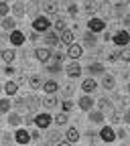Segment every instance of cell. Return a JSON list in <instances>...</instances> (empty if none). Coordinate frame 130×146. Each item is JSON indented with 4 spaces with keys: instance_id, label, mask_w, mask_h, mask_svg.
<instances>
[{
    "instance_id": "obj_1",
    "label": "cell",
    "mask_w": 130,
    "mask_h": 146,
    "mask_svg": "<svg viewBox=\"0 0 130 146\" xmlns=\"http://www.w3.org/2000/svg\"><path fill=\"white\" fill-rule=\"evenodd\" d=\"M49 27H51V23H49L47 16H37V18H33V29H35V33H49Z\"/></svg>"
},
{
    "instance_id": "obj_2",
    "label": "cell",
    "mask_w": 130,
    "mask_h": 146,
    "mask_svg": "<svg viewBox=\"0 0 130 146\" xmlns=\"http://www.w3.org/2000/svg\"><path fill=\"white\" fill-rule=\"evenodd\" d=\"M35 57L39 59L41 63H45V65H47V63H49V61L53 59V53H51V47H39V49L35 51Z\"/></svg>"
},
{
    "instance_id": "obj_3",
    "label": "cell",
    "mask_w": 130,
    "mask_h": 146,
    "mask_svg": "<svg viewBox=\"0 0 130 146\" xmlns=\"http://www.w3.org/2000/svg\"><path fill=\"white\" fill-rule=\"evenodd\" d=\"M87 27H89V33L98 35V33H102L106 29V21H104V18H91V21L87 23Z\"/></svg>"
},
{
    "instance_id": "obj_4",
    "label": "cell",
    "mask_w": 130,
    "mask_h": 146,
    "mask_svg": "<svg viewBox=\"0 0 130 146\" xmlns=\"http://www.w3.org/2000/svg\"><path fill=\"white\" fill-rule=\"evenodd\" d=\"M65 75H69L71 79L79 77V75H81V65H79L77 61H71V63L65 67Z\"/></svg>"
},
{
    "instance_id": "obj_5",
    "label": "cell",
    "mask_w": 130,
    "mask_h": 146,
    "mask_svg": "<svg viewBox=\"0 0 130 146\" xmlns=\"http://www.w3.org/2000/svg\"><path fill=\"white\" fill-rule=\"evenodd\" d=\"M51 116L49 114H37L35 116V126L39 128V130H45V128H49V124H51Z\"/></svg>"
},
{
    "instance_id": "obj_6",
    "label": "cell",
    "mask_w": 130,
    "mask_h": 146,
    "mask_svg": "<svg viewBox=\"0 0 130 146\" xmlns=\"http://www.w3.org/2000/svg\"><path fill=\"white\" fill-rule=\"evenodd\" d=\"M100 138H102L104 142H114V140H116V132H114V128L104 126L102 130H100Z\"/></svg>"
},
{
    "instance_id": "obj_7",
    "label": "cell",
    "mask_w": 130,
    "mask_h": 146,
    "mask_svg": "<svg viewBox=\"0 0 130 146\" xmlns=\"http://www.w3.org/2000/svg\"><path fill=\"white\" fill-rule=\"evenodd\" d=\"M81 53H83V49H81V45H77V43H73V45H69L67 47V57L69 59H79L81 57Z\"/></svg>"
},
{
    "instance_id": "obj_8",
    "label": "cell",
    "mask_w": 130,
    "mask_h": 146,
    "mask_svg": "<svg viewBox=\"0 0 130 146\" xmlns=\"http://www.w3.org/2000/svg\"><path fill=\"white\" fill-rule=\"evenodd\" d=\"M12 14L16 16V18H21V16H25L27 14V6H25V2H23V0H16V2L12 4Z\"/></svg>"
},
{
    "instance_id": "obj_9",
    "label": "cell",
    "mask_w": 130,
    "mask_h": 146,
    "mask_svg": "<svg viewBox=\"0 0 130 146\" xmlns=\"http://www.w3.org/2000/svg\"><path fill=\"white\" fill-rule=\"evenodd\" d=\"M96 89H98V81L96 79L87 77V79L81 81V91H85V94H91V91H96Z\"/></svg>"
},
{
    "instance_id": "obj_10",
    "label": "cell",
    "mask_w": 130,
    "mask_h": 146,
    "mask_svg": "<svg viewBox=\"0 0 130 146\" xmlns=\"http://www.w3.org/2000/svg\"><path fill=\"white\" fill-rule=\"evenodd\" d=\"M114 43H116L118 47H124L126 43H130V35H128L126 31H118V33L114 35Z\"/></svg>"
},
{
    "instance_id": "obj_11",
    "label": "cell",
    "mask_w": 130,
    "mask_h": 146,
    "mask_svg": "<svg viewBox=\"0 0 130 146\" xmlns=\"http://www.w3.org/2000/svg\"><path fill=\"white\" fill-rule=\"evenodd\" d=\"M77 106L83 110V112H89V110L94 108V98H91V96H81L79 102H77Z\"/></svg>"
},
{
    "instance_id": "obj_12",
    "label": "cell",
    "mask_w": 130,
    "mask_h": 146,
    "mask_svg": "<svg viewBox=\"0 0 130 146\" xmlns=\"http://www.w3.org/2000/svg\"><path fill=\"white\" fill-rule=\"evenodd\" d=\"M59 41H61V36L55 33V31H49V33H45V43L49 45V47H55V45H59Z\"/></svg>"
},
{
    "instance_id": "obj_13",
    "label": "cell",
    "mask_w": 130,
    "mask_h": 146,
    "mask_svg": "<svg viewBox=\"0 0 130 146\" xmlns=\"http://www.w3.org/2000/svg\"><path fill=\"white\" fill-rule=\"evenodd\" d=\"M14 140H16L18 144H29V142H31V132H27V130H16V132H14Z\"/></svg>"
},
{
    "instance_id": "obj_14",
    "label": "cell",
    "mask_w": 130,
    "mask_h": 146,
    "mask_svg": "<svg viewBox=\"0 0 130 146\" xmlns=\"http://www.w3.org/2000/svg\"><path fill=\"white\" fill-rule=\"evenodd\" d=\"M8 39H10V43H12L14 47H21V45L25 43V35H23L21 31H12Z\"/></svg>"
},
{
    "instance_id": "obj_15",
    "label": "cell",
    "mask_w": 130,
    "mask_h": 146,
    "mask_svg": "<svg viewBox=\"0 0 130 146\" xmlns=\"http://www.w3.org/2000/svg\"><path fill=\"white\" fill-rule=\"evenodd\" d=\"M65 140H67L69 144L77 142V140H79V132H77V128H67V132H65Z\"/></svg>"
},
{
    "instance_id": "obj_16",
    "label": "cell",
    "mask_w": 130,
    "mask_h": 146,
    "mask_svg": "<svg viewBox=\"0 0 130 146\" xmlns=\"http://www.w3.org/2000/svg\"><path fill=\"white\" fill-rule=\"evenodd\" d=\"M0 57H2L4 63H12V61L16 59V51H12V49H4V51H0Z\"/></svg>"
},
{
    "instance_id": "obj_17",
    "label": "cell",
    "mask_w": 130,
    "mask_h": 146,
    "mask_svg": "<svg viewBox=\"0 0 130 146\" xmlns=\"http://www.w3.org/2000/svg\"><path fill=\"white\" fill-rule=\"evenodd\" d=\"M43 89L47 91V96H53L55 91L59 89V85H57V81H53V79H49V81H45V83H43Z\"/></svg>"
},
{
    "instance_id": "obj_18",
    "label": "cell",
    "mask_w": 130,
    "mask_h": 146,
    "mask_svg": "<svg viewBox=\"0 0 130 146\" xmlns=\"http://www.w3.org/2000/svg\"><path fill=\"white\" fill-rule=\"evenodd\" d=\"M16 91H18V83L16 81H6L4 83V94L6 96H16Z\"/></svg>"
},
{
    "instance_id": "obj_19",
    "label": "cell",
    "mask_w": 130,
    "mask_h": 146,
    "mask_svg": "<svg viewBox=\"0 0 130 146\" xmlns=\"http://www.w3.org/2000/svg\"><path fill=\"white\" fill-rule=\"evenodd\" d=\"M81 39H83V45H85V47H94V45L98 43V36H96L94 33H85Z\"/></svg>"
},
{
    "instance_id": "obj_20",
    "label": "cell",
    "mask_w": 130,
    "mask_h": 146,
    "mask_svg": "<svg viewBox=\"0 0 130 146\" xmlns=\"http://www.w3.org/2000/svg\"><path fill=\"white\" fill-rule=\"evenodd\" d=\"M61 43H63V45H67V47H69V45H73V31H69V29H67V31H63V33H61Z\"/></svg>"
},
{
    "instance_id": "obj_21",
    "label": "cell",
    "mask_w": 130,
    "mask_h": 146,
    "mask_svg": "<svg viewBox=\"0 0 130 146\" xmlns=\"http://www.w3.org/2000/svg\"><path fill=\"white\" fill-rule=\"evenodd\" d=\"M102 85L106 87V89H114V85H116V79H114V75H104V79H102Z\"/></svg>"
},
{
    "instance_id": "obj_22",
    "label": "cell",
    "mask_w": 130,
    "mask_h": 146,
    "mask_svg": "<svg viewBox=\"0 0 130 146\" xmlns=\"http://www.w3.org/2000/svg\"><path fill=\"white\" fill-rule=\"evenodd\" d=\"M0 27H2L4 31H14L16 21H14V18H10V16H6V18H2V25H0Z\"/></svg>"
},
{
    "instance_id": "obj_23",
    "label": "cell",
    "mask_w": 130,
    "mask_h": 146,
    "mask_svg": "<svg viewBox=\"0 0 130 146\" xmlns=\"http://www.w3.org/2000/svg\"><path fill=\"white\" fill-rule=\"evenodd\" d=\"M87 71L94 73V75H96V73H104V75H106V67H104L102 63H91V65L87 67Z\"/></svg>"
},
{
    "instance_id": "obj_24",
    "label": "cell",
    "mask_w": 130,
    "mask_h": 146,
    "mask_svg": "<svg viewBox=\"0 0 130 146\" xmlns=\"http://www.w3.org/2000/svg\"><path fill=\"white\" fill-rule=\"evenodd\" d=\"M55 33H63V31H67V23H65V18H57V21H55Z\"/></svg>"
},
{
    "instance_id": "obj_25",
    "label": "cell",
    "mask_w": 130,
    "mask_h": 146,
    "mask_svg": "<svg viewBox=\"0 0 130 146\" xmlns=\"http://www.w3.org/2000/svg\"><path fill=\"white\" fill-rule=\"evenodd\" d=\"M27 12H29L31 16H35V18H37V12H39V2H37V0H31L29 6H27Z\"/></svg>"
},
{
    "instance_id": "obj_26",
    "label": "cell",
    "mask_w": 130,
    "mask_h": 146,
    "mask_svg": "<svg viewBox=\"0 0 130 146\" xmlns=\"http://www.w3.org/2000/svg\"><path fill=\"white\" fill-rule=\"evenodd\" d=\"M43 106L45 108H55V106H57V98H55V94L53 96H45L43 98Z\"/></svg>"
},
{
    "instance_id": "obj_27",
    "label": "cell",
    "mask_w": 130,
    "mask_h": 146,
    "mask_svg": "<svg viewBox=\"0 0 130 146\" xmlns=\"http://www.w3.org/2000/svg\"><path fill=\"white\" fill-rule=\"evenodd\" d=\"M89 122L102 124V122H104V114H102V112H89Z\"/></svg>"
},
{
    "instance_id": "obj_28",
    "label": "cell",
    "mask_w": 130,
    "mask_h": 146,
    "mask_svg": "<svg viewBox=\"0 0 130 146\" xmlns=\"http://www.w3.org/2000/svg\"><path fill=\"white\" fill-rule=\"evenodd\" d=\"M57 10H59V6H57V2H53V0L45 4V12L47 14H57Z\"/></svg>"
},
{
    "instance_id": "obj_29",
    "label": "cell",
    "mask_w": 130,
    "mask_h": 146,
    "mask_svg": "<svg viewBox=\"0 0 130 146\" xmlns=\"http://www.w3.org/2000/svg\"><path fill=\"white\" fill-rule=\"evenodd\" d=\"M39 104H43L39 98H37V96H31V98H27V106H29V110H35L37 106H39Z\"/></svg>"
},
{
    "instance_id": "obj_30",
    "label": "cell",
    "mask_w": 130,
    "mask_h": 146,
    "mask_svg": "<svg viewBox=\"0 0 130 146\" xmlns=\"http://www.w3.org/2000/svg\"><path fill=\"white\" fill-rule=\"evenodd\" d=\"M29 85H31L33 89H37V87L41 85V75H35V73H33V75L29 77Z\"/></svg>"
},
{
    "instance_id": "obj_31",
    "label": "cell",
    "mask_w": 130,
    "mask_h": 146,
    "mask_svg": "<svg viewBox=\"0 0 130 146\" xmlns=\"http://www.w3.org/2000/svg\"><path fill=\"white\" fill-rule=\"evenodd\" d=\"M21 122H23V118L18 116V114H10V116H8V124H10V126H14V128L21 124Z\"/></svg>"
},
{
    "instance_id": "obj_32",
    "label": "cell",
    "mask_w": 130,
    "mask_h": 146,
    "mask_svg": "<svg viewBox=\"0 0 130 146\" xmlns=\"http://www.w3.org/2000/svg\"><path fill=\"white\" fill-rule=\"evenodd\" d=\"M55 122H57V126H65V124H67V114H65V112L57 114V116H55Z\"/></svg>"
},
{
    "instance_id": "obj_33",
    "label": "cell",
    "mask_w": 130,
    "mask_h": 146,
    "mask_svg": "<svg viewBox=\"0 0 130 146\" xmlns=\"http://www.w3.org/2000/svg\"><path fill=\"white\" fill-rule=\"evenodd\" d=\"M120 59L126 61V63H130V47H124V49L120 51Z\"/></svg>"
},
{
    "instance_id": "obj_34",
    "label": "cell",
    "mask_w": 130,
    "mask_h": 146,
    "mask_svg": "<svg viewBox=\"0 0 130 146\" xmlns=\"http://www.w3.org/2000/svg\"><path fill=\"white\" fill-rule=\"evenodd\" d=\"M10 110V102L8 100H0V114H6Z\"/></svg>"
},
{
    "instance_id": "obj_35",
    "label": "cell",
    "mask_w": 130,
    "mask_h": 146,
    "mask_svg": "<svg viewBox=\"0 0 130 146\" xmlns=\"http://www.w3.org/2000/svg\"><path fill=\"white\" fill-rule=\"evenodd\" d=\"M12 140H14V136H12V134H8V132H4V134H2V144H4V146H10V142H12Z\"/></svg>"
},
{
    "instance_id": "obj_36",
    "label": "cell",
    "mask_w": 130,
    "mask_h": 146,
    "mask_svg": "<svg viewBox=\"0 0 130 146\" xmlns=\"http://www.w3.org/2000/svg\"><path fill=\"white\" fill-rule=\"evenodd\" d=\"M8 10H10V6H8L6 2H0V16H2V18H6Z\"/></svg>"
},
{
    "instance_id": "obj_37",
    "label": "cell",
    "mask_w": 130,
    "mask_h": 146,
    "mask_svg": "<svg viewBox=\"0 0 130 146\" xmlns=\"http://www.w3.org/2000/svg\"><path fill=\"white\" fill-rule=\"evenodd\" d=\"M71 110H73V102H71V100H63V112L69 114Z\"/></svg>"
},
{
    "instance_id": "obj_38",
    "label": "cell",
    "mask_w": 130,
    "mask_h": 146,
    "mask_svg": "<svg viewBox=\"0 0 130 146\" xmlns=\"http://www.w3.org/2000/svg\"><path fill=\"white\" fill-rule=\"evenodd\" d=\"M98 106H100V110H108L110 108V102L106 98H102V100H98Z\"/></svg>"
},
{
    "instance_id": "obj_39",
    "label": "cell",
    "mask_w": 130,
    "mask_h": 146,
    "mask_svg": "<svg viewBox=\"0 0 130 146\" xmlns=\"http://www.w3.org/2000/svg\"><path fill=\"white\" fill-rule=\"evenodd\" d=\"M67 12H69L71 16H75V14H77L79 10H77V6H75V4H69V8H67Z\"/></svg>"
},
{
    "instance_id": "obj_40",
    "label": "cell",
    "mask_w": 130,
    "mask_h": 146,
    "mask_svg": "<svg viewBox=\"0 0 130 146\" xmlns=\"http://www.w3.org/2000/svg\"><path fill=\"white\" fill-rule=\"evenodd\" d=\"M85 12H87V14H91V12H96V4H91V2H89V4L85 6Z\"/></svg>"
},
{
    "instance_id": "obj_41",
    "label": "cell",
    "mask_w": 130,
    "mask_h": 146,
    "mask_svg": "<svg viewBox=\"0 0 130 146\" xmlns=\"http://www.w3.org/2000/svg\"><path fill=\"white\" fill-rule=\"evenodd\" d=\"M71 91H73V87H71V85H67V87H65V91H63V96H65L67 100H69V96H71Z\"/></svg>"
},
{
    "instance_id": "obj_42",
    "label": "cell",
    "mask_w": 130,
    "mask_h": 146,
    "mask_svg": "<svg viewBox=\"0 0 130 146\" xmlns=\"http://www.w3.org/2000/svg\"><path fill=\"white\" fill-rule=\"evenodd\" d=\"M39 136H41L39 130H33V132H31V140H39Z\"/></svg>"
},
{
    "instance_id": "obj_43",
    "label": "cell",
    "mask_w": 130,
    "mask_h": 146,
    "mask_svg": "<svg viewBox=\"0 0 130 146\" xmlns=\"http://www.w3.org/2000/svg\"><path fill=\"white\" fill-rule=\"evenodd\" d=\"M118 59H120V53H112V55H110V61H112V63L118 61Z\"/></svg>"
},
{
    "instance_id": "obj_44",
    "label": "cell",
    "mask_w": 130,
    "mask_h": 146,
    "mask_svg": "<svg viewBox=\"0 0 130 146\" xmlns=\"http://www.w3.org/2000/svg\"><path fill=\"white\" fill-rule=\"evenodd\" d=\"M118 118H120V116H118V112H114L112 116H110V120H112V124H116V122H118Z\"/></svg>"
},
{
    "instance_id": "obj_45",
    "label": "cell",
    "mask_w": 130,
    "mask_h": 146,
    "mask_svg": "<svg viewBox=\"0 0 130 146\" xmlns=\"http://www.w3.org/2000/svg\"><path fill=\"white\" fill-rule=\"evenodd\" d=\"M25 122H27V124H35V118H33V114H29V116L25 118Z\"/></svg>"
},
{
    "instance_id": "obj_46",
    "label": "cell",
    "mask_w": 130,
    "mask_h": 146,
    "mask_svg": "<svg viewBox=\"0 0 130 146\" xmlns=\"http://www.w3.org/2000/svg\"><path fill=\"white\" fill-rule=\"evenodd\" d=\"M124 27H130V14L124 16Z\"/></svg>"
},
{
    "instance_id": "obj_47",
    "label": "cell",
    "mask_w": 130,
    "mask_h": 146,
    "mask_svg": "<svg viewBox=\"0 0 130 146\" xmlns=\"http://www.w3.org/2000/svg\"><path fill=\"white\" fill-rule=\"evenodd\" d=\"M124 122H126V124H130V110H128V112L124 114Z\"/></svg>"
},
{
    "instance_id": "obj_48",
    "label": "cell",
    "mask_w": 130,
    "mask_h": 146,
    "mask_svg": "<svg viewBox=\"0 0 130 146\" xmlns=\"http://www.w3.org/2000/svg\"><path fill=\"white\" fill-rule=\"evenodd\" d=\"M4 73H6V75H12L14 69H12V67H6V69H4Z\"/></svg>"
},
{
    "instance_id": "obj_49",
    "label": "cell",
    "mask_w": 130,
    "mask_h": 146,
    "mask_svg": "<svg viewBox=\"0 0 130 146\" xmlns=\"http://www.w3.org/2000/svg\"><path fill=\"white\" fill-rule=\"evenodd\" d=\"M37 36H39V33H35V31H33V33H31V41H37Z\"/></svg>"
},
{
    "instance_id": "obj_50",
    "label": "cell",
    "mask_w": 130,
    "mask_h": 146,
    "mask_svg": "<svg viewBox=\"0 0 130 146\" xmlns=\"http://www.w3.org/2000/svg\"><path fill=\"white\" fill-rule=\"evenodd\" d=\"M57 146H71V144H69V142H59Z\"/></svg>"
},
{
    "instance_id": "obj_51",
    "label": "cell",
    "mask_w": 130,
    "mask_h": 146,
    "mask_svg": "<svg viewBox=\"0 0 130 146\" xmlns=\"http://www.w3.org/2000/svg\"><path fill=\"white\" fill-rule=\"evenodd\" d=\"M128 91H130V83H128Z\"/></svg>"
},
{
    "instance_id": "obj_52",
    "label": "cell",
    "mask_w": 130,
    "mask_h": 146,
    "mask_svg": "<svg viewBox=\"0 0 130 146\" xmlns=\"http://www.w3.org/2000/svg\"><path fill=\"white\" fill-rule=\"evenodd\" d=\"M49 2H51V0H49Z\"/></svg>"
}]
</instances>
